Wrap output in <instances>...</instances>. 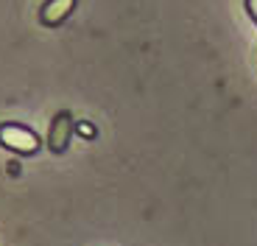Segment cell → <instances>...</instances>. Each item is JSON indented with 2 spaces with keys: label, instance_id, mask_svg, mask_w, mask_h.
Listing matches in <instances>:
<instances>
[{
  "label": "cell",
  "instance_id": "6da1fadb",
  "mask_svg": "<svg viewBox=\"0 0 257 246\" xmlns=\"http://www.w3.org/2000/svg\"><path fill=\"white\" fill-rule=\"evenodd\" d=\"M0 143L6 149L17 151V154H37L39 151V137L26 126H17V123H3L0 126Z\"/></svg>",
  "mask_w": 257,
  "mask_h": 246
},
{
  "label": "cell",
  "instance_id": "7a4b0ae2",
  "mask_svg": "<svg viewBox=\"0 0 257 246\" xmlns=\"http://www.w3.org/2000/svg\"><path fill=\"white\" fill-rule=\"evenodd\" d=\"M73 6H76V0H48L45 6H42V23L45 26H59V23H64V20L70 17Z\"/></svg>",
  "mask_w": 257,
  "mask_h": 246
},
{
  "label": "cell",
  "instance_id": "3957f363",
  "mask_svg": "<svg viewBox=\"0 0 257 246\" xmlns=\"http://www.w3.org/2000/svg\"><path fill=\"white\" fill-rule=\"evenodd\" d=\"M70 132H73V123L67 117V112L53 117V126H51V149L56 154H62L67 149V143H70Z\"/></svg>",
  "mask_w": 257,
  "mask_h": 246
},
{
  "label": "cell",
  "instance_id": "277c9868",
  "mask_svg": "<svg viewBox=\"0 0 257 246\" xmlns=\"http://www.w3.org/2000/svg\"><path fill=\"white\" fill-rule=\"evenodd\" d=\"M246 12H249V17L257 23V0H246Z\"/></svg>",
  "mask_w": 257,
  "mask_h": 246
},
{
  "label": "cell",
  "instance_id": "5b68a950",
  "mask_svg": "<svg viewBox=\"0 0 257 246\" xmlns=\"http://www.w3.org/2000/svg\"><path fill=\"white\" fill-rule=\"evenodd\" d=\"M78 132H84L87 137H92V135H95V129H92V126H87V123H78Z\"/></svg>",
  "mask_w": 257,
  "mask_h": 246
}]
</instances>
